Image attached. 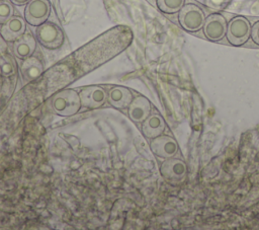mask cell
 Returning <instances> with one entry per match:
<instances>
[{
	"label": "cell",
	"instance_id": "5b68a950",
	"mask_svg": "<svg viewBox=\"0 0 259 230\" xmlns=\"http://www.w3.org/2000/svg\"><path fill=\"white\" fill-rule=\"evenodd\" d=\"M160 172L163 178L170 183H178L182 181L187 174L186 163L178 158H166L161 164Z\"/></svg>",
	"mask_w": 259,
	"mask_h": 230
},
{
	"label": "cell",
	"instance_id": "277c9868",
	"mask_svg": "<svg viewBox=\"0 0 259 230\" xmlns=\"http://www.w3.org/2000/svg\"><path fill=\"white\" fill-rule=\"evenodd\" d=\"M36 39L47 49H58L64 42L62 29L53 22H44L36 28Z\"/></svg>",
	"mask_w": 259,
	"mask_h": 230
},
{
	"label": "cell",
	"instance_id": "8fae6325",
	"mask_svg": "<svg viewBox=\"0 0 259 230\" xmlns=\"http://www.w3.org/2000/svg\"><path fill=\"white\" fill-rule=\"evenodd\" d=\"M151 111V103L144 96H138L130 103L128 116L135 123L144 122Z\"/></svg>",
	"mask_w": 259,
	"mask_h": 230
},
{
	"label": "cell",
	"instance_id": "e0dca14e",
	"mask_svg": "<svg viewBox=\"0 0 259 230\" xmlns=\"http://www.w3.org/2000/svg\"><path fill=\"white\" fill-rule=\"evenodd\" d=\"M0 72L3 76H10L15 73V62L9 55H0Z\"/></svg>",
	"mask_w": 259,
	"mask_h": 230
},
{
	"label": "cell",
	"instance_id": "ac0fdd59",
	"mask_svg": "<svg viewBox=\"0 0 259 230\" xmlns=\"http://www.w3.org/2000/svg\"><path fill=\"white\" fill-rule=\"evenodd\" d=\"M13 15L12 5L5 0H0V24H4Z\"/></svg>",
	"mask_w": 259,
	"mask_h": 230
},
{
	"label": "cell",
	"instance_id": "8992f818",
	"mask_svg": "<svg viewBox=\"0 0 259 230\" xmlns=\"http://www.w3.org/2000/svg\"><path fill=\"white\" fill-rule=\"evenodd\" d=\"M227 20L222 14L211 13L205 17L203 33L210 42L222 41L227 33Z\"/></svg>",
	"mask_w": 259,
	"mask_h": 230
},
{
	"label": "cell",
	"instance_id": "ffe728a7",
	"mask_svg": "<svg viewBox=\"0 0 259 230\" xmlns=\"http://www.w3.org/2000/svg\"><path fill=\"white\" fill-rule=\"evenodd\" d=\"M251 39L256 45L259 46V20L254 22L251 27Z\"/></svg>",
	"mask_w": 259,
	"mask_h": 230
},
{
	"label": "cell",
	"instance_id": "7c38bea8",
	"mask_svg": "<svg viewBox=\"0 0 259 230\" xmlns=\"http://www.w3.org/2000/svg\"><path fill=\"white\" fill-rule=\"evenodd\" d=\"M164 130H165L164 119L158 113L149 116L143 122V126H142L143 134L149 139H154L160 136L164 132Z\"/></svg>",
	"mask_w": 259,
	"mask_h": 230
},
{
	"label": "cell",
	"instance_id": "5bb4252c",
	"mask_svg": "<svg viewBox=\"0 0 259 230\" xmlns=\"http://www.w3.org/2000/svg\"><path fill=\"white\" fill-rule=\"evenodd\" d=\"M21 74L25 81H32L40 76L44 70L42 63L36 57H28L21 64Z\"/></svg>",
	"mask_w": 259,
	"mask_h": 230
},
{
	"label": "cell",
	"instance_id": "7a4b0ae2",
	"mask_svg": "<svg viewBox=\"0 0 259 230\" xmlns=\"http://www.w3.org/2000/svg\"><path fill=\"white\" fill-rule=\"evenodd\" d=\"M178 19L183 29L189 32H196L202 28L205 15L199 6L193 3H188L184 4V6L180 9Z\"/></svg>",
	"mask_w": 259,
	"mask_h": 230
},
{
	"label": "cell",
	"instance_id": "7402d4cb",
	"mask_svg": "<svg viewBox=\"0 0 259 230\" xmlns=\"http://www.w3.org/2000/svg\"><path fill=\"white\" fill-rule=\"evenodd\" d=\"M6 49V44H5V40L3 37H0V54Z\"/></svg>",
	"mask_w": 259,
	"mask_h": 230
},
{
	"label": "cell",
	"instance_id": "9a60e30c",
	"mask_svg": "<svg viewBox=\"0 0 259 230\" xmlns=\"http://www.w3.org/2000/svg\"><path fill=\"white\" fill-rule=\"evenodd\" d=\"M107 97L109 103L116 108H123L130 105V103L132 102L131 91L127 88L121 86L111 88Z\"/></svg>",
	"mask_w": 259,
	"mask_h": 230
},
{
	"label": "cell",
	"instance_id": "3957f363",
	"mask_svg": "<svg viewBox=\"0 0 259 230\" xmlns=\"http://www.w3.org/2000/svg\"><path fill=\"white\" fill-rule=\"evenodd\" d=\"M227 39L228 42L239 47L247 43L251 35V24L244 16L233 17L227 25Z\"/></svg>",
	"mask_w": 259,
	"mask_h": 230
},
{
	"label": "cell",
	"instance_id": "2e32d148",
	"mask_svg": "<svg viewBox=\"0 0 259 230\" xmlns=\"http://www.w3.org/2000/svg\"><path fill=\"white\" fill-rule=\"evenodd\" d=\"M184 4L185 0H157L158 8L167 14L179 12Z\"/></svg>",
	"mask_w": 259,
	"mask_h": 230
},
{
	"label": "cell",
	"instance_id": "6da1fadb",
	"mask_svg": "<svg viewBox=\"0 0 259 230\" xmlns=\"http://www.w3.org/2000/svg\"><path fill=\"white\" fill-rule=\"evenodd\" d=\"M53 110L63 117L75 114L81 106L79 94L74 90H63L55 94L51 102Z\"/></svg>",
	"mask_w": 259,
	"mask_h": 230
},
{
	"label": "cell",
	"instance_id": "30bf717a",
	"mask_svg": "<svg viewBox=\"0 0 259 230\" xmlns=\"http://www.w3.org/2000/svg\"><path fill=\"white\" fill-rule=\"evenodd\" d=\"M25 31V21L20 16H12L1 27V35L7 41H15Z\"/></svg>",
	"mask_w": 259,
	"mask_h": 230
},
{
	"label": "cell",
	"instance_id": "d6986e66",
	"mask_svg": "<svg viewBox=\"0 0 259 230\" xmlns=\"http://www.w3.org/2000/svg\"><path fill=\"white\" fill-rule=\"evenodd\" d=\"M230 0H205V3L208 7L217 10H221L227 6Z\"/></svg>",
	"mask_w": 259,
	"mask_h": 230
},
{
	"label": "cell",
	"instance_id": "52a82bcc",
	"mask_svg": "<svg viewBox=\"0 0 259 230\" xmlns=\"http://www.w3.org/2000/svg\"><path fill=\"white\" fill-rule=\"evenodd\" d=\"M51 12V5L48 0H30L25 7V20L34 26L46 22Z\"/></svg>",
	"mask_w": 259,
	"mask_h": 230
},
{
	"label": "cell",
	"instance_id": "9c48e42d",
	"mask_svg": "<svg viewBox=\"0 0 259 230\" xmlns=\"http://www.w3.org/2000/svg\"><path fill=\"white\" fill-rule=\"evenodd\" d=\"M150 146L153 153L162 158L173 157L178 152V145L170 136L160 135L152 140Z\"/></svg>",
	"mask_w": 259,
	"mask_h": 230
},
{
	"label": "cell",
	"instance_id": "44dd1931",
	"mask_svg": "<svg viewBox=\"0 0 259 230\" xmlns=\"http://www.w3.org/2000/svg\"><path fill=\"white\" fill-rule=\"evenodd\" d=\"M10 1L16 5H23V4H27L30 0H10Z\"/></svg>",
	"mask_w": 259,
	"mask_h": 230
},
{
	"label": "cell",
	"instance_id": "ba28073f",
	"mask_svg": "<svg viewBox=\"0 0 259 230\" xmlns=\"http://www.w3.org/2000/svg\"><path fill=\"white\" fill-rule=\"evenodd\" d=\"M79 96L83 106L89 108H97L104 104L107 94L102 87L88 86L80 91Z\"/></svg>",
	"mask_w": 259,
	"mask_h": 230
},
{
	"label": "cell",
	"instance_id": "4fadbf2b",
	"mask_svg": "<svg viewBox=\"0 0 259 230\" xmlns=\"http://www.w3.org/2000/svg\"><path fill=\"white\" fill-rule=\"evenodd\" d=\"M35 50V40L29 34H22L15 40L13 45V53L19 59H26L32 55Z\"/></svg>",
	"mask_w": 259,
	"mask_h": 230
}]
</instances>
